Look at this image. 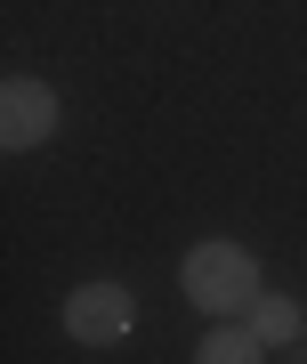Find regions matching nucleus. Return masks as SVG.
<instances>
[{"label":"nucleus","mask_w":307,"mask_h":364,"mask_svg":"<svg viewBox=\"0 0 307 364\" xmlns=\"http://www.w3.org/2000/svg\"><path fill=\"white\" fill-rule=\"evenodd\" d=\"M186 299L210 308V316H243L251 299H259V259H251L243 243H203L186 259Z\"/></svg>","instance_id":"f257e3e1"},{"label":"nucleus","mask_w":307,"mask_h":364,"mask_svg":"<svg viewBox=\"0 0 307 364\" xmlns=\"http://www.w3.org/2000/svg\"><path fill=\"white\" fill-rule=\"evenodd\" d=\"M65 324H73V340L105 348V340L129 332V291H122V284H81L73 299H65Z\"/></svg>","instance_id":"f03ea898"},{"label":"nucleus","mask_w":307,"mask_h":364,"mask_svg":"<svg viewBox=\"0 0 307 364\" xmlns=\"http://www.w3.org/2000/svg\"><path fill=\"white\" fill-rule=\"evenodd\" d=\"M251 332H259V340H299V308L275 299V291H259V299H251Z\"/></svg>","instance_id":"20e7f679"},{"label":"nucleus","mask_w":307,"mask_h":364,"mask_svg":"<svg viewBox=\"0 0 307 364\" xmlns=\"http://www.w3.org/2000/svg\"><path fill=\"white\" fill-rule=\"evenodd\" d=\"M194 364H259V332H235V324H227V332H210Z\"/></svg>","instance_id":"39448f33"},{"label":"nucleus","mask_w":307,"mask_h":364,"mask_svg":"<svg viewBox=\"0 0 307 364\" xmlns=\"http://www.w3.org/2000/svg\"><path fill=\"white\" fill-rule=\"evenodd\" d=\"M57 130V97L41 90V81H9V90H0V138L9 146H41Z\"/></svg>","instance_id":"7ed1b4c3"}]
</instances>
